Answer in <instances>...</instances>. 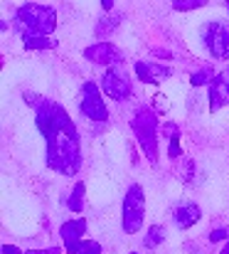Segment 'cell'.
I'll list each match as a JSON object with an SVG mask.
<instances>
[{"instance_id":"obj_1","label":"cell","mask_w":229,"mask_h":254,"mask_svg":"<svg viewBox=\"0 0 229 254\" xmlns=\"http://www.w3.org/2000/svg\"><path fill=\"white\" fill-rule=\"evenodd\" d=\"M35 124L47 143V168L64 178L81 170V138L67 109L50 99H37Z\"/></svg>"},{"instance_id":"obj_2","label":"cell","mask_w":229,"mask_h":254,"mask_svg":"<svg viewBox=\"0 0 229 254\" xmlns=\"http://www.w3.org/2000/svg\"><path fill=\"white\" fill-rule=\"evenodd\" d=\"M12 27L25 37V35H52L57 27V10L50 5H37L27 2L15 10Z\"/></svg>"},{"instance_id":"obj_3","label":"cell","mask_w":229,"mask_h":254,"mask_svg":"<svg viewBox=\"0 0 229 254\" xmlns=\"http://www.w3.org/2000/svg\"><path fill=\"white\" fill-rule=\"evenodd\" d=\"M131 128H133V136H136L143 156L155 166L158 163V119H155L153 109L141 106L131 119Z\"/></svg>"},{"instance_id":"obj_4","label":"cell","mask_w":229,"mask_h":254,"mask_svg":"<svg viewBox=\"0 0 229 254\" xmlns=\"http://www.w3.org/2000/svg\"><path fill=\"white\" fill-rule=\"evenodd\" d=\"M202 45L212 55V60H229V22L227 20H212L200 30Z\"/></svg>"},{"instance_id":"obj_5","label":"cell","mask_w":229,"mask_h":254,"mask_svg":"<svg viewBox=\"0 0 229 254\" xmlns=\"http://www.w3.org/2000/svg\"><path fill=\"white\" fill-rule=\"evenodd\" d=\"M143 215H146V195L138 183H133L123 197V232L136 235L143 227Z\"/></svg>"},{"instance_id":"obj_6","label":"cell","mask_w":229,"mask_h":254,"mask_svg":"<svg viewBox=\"0 0 229 254\" xmlns=\"http://www.w3.org/2000/svg\"><path fill=\"white\" fill-rule=\"evenodd\" d=\"M79 109L81 114L94 121V124H104L109 121V109L104 104V96H101V89L96 82H84L81 86V94H79Z\"/></svg>"},{"instance_id":"obj_7","label":"cell","mask_w":229,"mask_h":254,"mask_svg":"<svg viewBox=\"0 0 229 254\" xmlns=\"http://www.w3.org/2000/svg\"><path fill=\"white\" fill-rule=\"evenodd\" d=\"M101 89H104V94H106L109 99H114V101H128V99H131V94H133V86H131V77H128V72H126V69H121L118 64H116V67H111V69L104 74V79H101Z\"/></svg>"},{"instance_id":"obj_8","label":"cell","mask_w":229,"mask_h":254,"mask_svg":"<svg viewBox=\"0 0 229 254\" xmlns=\"http://www.w3.org/2000/svg\"><path fill=\"white\" fill-rule=\"evenodd\" d=\"M84 57L94 64H101V67H114V64L123 62V55L114 42H94L84 50Z\"/></svg>"},{"instance_id":"obj_9","label":"cell","mask_w":229,"mask_h":254,"mask_svg":"<svg viewBox=\"0 0 229 254\" xmlns=\"http://www.w3.org/2000/svg\"><path fill=\"white\" fill-rule=\"evenodd\" d=\"M133 72H136V77H138V82H143V84H163L165 79H170L172 77V69L168 67V64H158V62H146V60H141V62H136L133 64Z\"/></svg>"},{"instance_id":"obj_10","label":"cell","mask_w":229,"mask_h":254,"mask_svg":"<svg viewBox=\"0 0 229 254\" xmlns=\"http://www.w3.org/2000/svg\"><path fill=\"white\" fill-rule=\"evenodd\" d=\"M207 99H210V111H220L229 104V67L215 74L212 84L207 89Z\"/></svg>"},{"instance_id":"obj_11","label":"cell","mask_w":229,"mask_h":254,"mask_svg":"<svg viewBox=\"0 0 229 254\" xmlns=\"http://www.w3.org/2000/svg\"><path fill=\"white\" fill-rule=\"evenodd\" d=\"M172 217H175V225H177L180 230H187V227H192V225H197V222H200L202 210H200L195 202H182V205H177V207H175Z\"/></svg>"},{"instance_id":"obj_12","label":"cell","mask_w":229,"mask_h":254,"mask_svg":"<svg viewBox=\"0 0 229 254\" xmlns=\"http://www.w3.org/2000/svg\"><path fill=\"white\" fill-rule=\"evenodd\" d=\"M84 232H86V220H69V222H64L62 227H59V235H62V242H64V250H72L76 242H81V237H84Z\"/></svg>"},{"instance_id":"obj_13","label":"cell","mask_w":229,"mask_h":254,"mask_svg":"<svg viewBox=\"0 0 229 254\" xmlns=\"http://www.w3.org/2000/svg\"><path fill=\"white\" fill-rule=\"evenodd\" d=\"M22 45H25V50H30V52H42V50L57 47V40H52L50 35H25V37H22Z\"/></svg>"},{"instance_id":"obj_14","label":"cell","mask_w":229,"mask_h":254,"mask_svg":"<svg viewBox=\"0 0 229 254\" xmlns=\"http://www.w3.org/2000/svg\"><path fill=\"white\" fill-rule=\"evenodd\" d=\"M121 20H123L121 15H114V12H106V17L96 22V30H94V32H96L99 37H104L106 32H114V30H116V27L121 25Z\"/></svg>"},{"instance_id":"obj_15","label":"cell","mask_w":229,"mask_h":254,"mask_svg":"<svg viewBox=\"0 0 229 254\" xmlns=\"http://www.w3.org/2000/svg\"><path fill=\"white\" fill-rule=\"evenodd\" d=\"M84 192H86V185H84V183H76L74 190L69 192L67 210H72V212H81V210H84Z\"/></svg>"},{"instance_id":"obj_16","label":"cell","mask_w":229,"mask_h":254,"mask_svg":"<svg viewBox=\"0 0 229 254\" xmlns=\"http://www.w3.org/2000/svg\"><path fill=\"white\" fill-rule=\"evenodd\" d=\"M67 254H101V245L94 240H81L72 250H67Z\"/></svg>"},{"instance_id":"obj_17","label":"cell","mask_w":229,"mask_h":254,"mask_svg":"<svg viewBox=\"0 0 229 254\" xmlns=\"http://www.w3.org/2000/svg\"><path fill=\"white\" fill-rule=\"evenodd\" d=\"M165 242V227L163 225H153L151 230H148V235H146V247H160Z\"/></svg>"},{"instance_id":"obj_18","label":"cell","mask_w":229,"mask_h":254,"mask_svg":"<svg viewBox=\"0 0 229 254\" xmlns=\"http://www.w3.org/2000/svg\"><path fill=\"white\" fill-rule=\"evenodd\" d=\"M205 5H207V0H172L175 12H190V10H200Z\"/></svg>"},{"instance_id":"obj_19","label":"cell","mask_w":229,"mask_h":254,"mask_svg":"<svg viewBox=\"0 0 229 254\" xmlns=\"http://www.w3.org/2000/svg\"><path fill=\"white\" fill-rule=\"evenodd\" d=\"M212 79H215L212 69H200V72H195V74L190 77V84L192 86H210Z\"/></svg>"},{"instance_id":"obj_20","label":"cell","mask_w":229,"mask_h":254,"mask_svg":"<svg viewBox=\"0 0 229 254\" xmlns=\"http://www.w3.org/2000/svg\"><path fill=\"white\" fill-rule=\"evenodd\" d=\"M180 153H182V148H180V136L168 138V156H170V158H180Z\"/></svg>"},{"instance_id":"obj_21","label":"cell","mask_w":229,"mask_h":254,"mask_svg":"<svg viewBox=\"0 0 229 254\" xmlns=\"http://www.w3.org/2000/svg\"><path fill=\"white\" fill-rule=\"evenodd\" d=\"M225 240H229V227H220L210 232V242H225Z\"/></svg>"},{"instance_id":"obj_22","label":"cell","mask_w":229,"mask_h":254,"mask_svg":"<svg viewBox=\"0 0 229 254\" xmlns=\"http://www.w3.org/2000/svg\"><path fill=\"white\" fill-rule=\"evenodd\" d=\"M163 133H165L168 138H172V136H180V128H177V124L168 121V124H163Z\"/></svg>"},{"instance_id":"obj_23","label":"cell","mask_w":229,"mask_h":254,"mask_svg":"<svg viewBox=\"0 0 229 254\" xmlns=\"http://www.w3.org/2000/svg\"><path fill=\"white\" fill-rule=\"evenodd\" d=\"M25 254H62V250L59 247H45V250H30Z\"/></svg>"},{"instance_id":"obj_24","label":"cell","mask_w":229,"mask_h":254,"mask_svg":"<svg viewBox=\"0 0 229 254\" xmlns=\"http://www.w3.org/2000/svg\"><path fill=\"white\" fill-rule=\"evenodd\" d=\"M2 254H22V250L15 245H2Z\"/></svg>"},{"instance_id":"obj_25","label":"cell","mask_w":229,"mask_h":254,"mask_svg":"<svg viewBox=\"0 0 229 254\" xmlns=\"http://www.w3.org/2000/svg\"><path fill=\"white\" fill-rule=\"evenodd\" d=\"M101 7H104L106 12H111V10H114V0H101Z\"/></svg>"},{"instance_id":"obj_26","label":"cell","mask_w":229,"mask_h":254,"mask_svg":"<svg viewBox=\"0 0 229 254\" xmlns=\"http://www.w3.org/2000/svg\"><path fill=\"white\" fill-rule=\"evenodd\" d=\"M220 254H229V240L225 242V247H222V252H220Z\"/></svg>"},{"instance_id":"obj_27","label":"cell","mask_w":229,"mask_h":254,"mask_svg":"<svg viewBox=\"0 0 229 254\" xmlns=\"http://www.w3.org/2000/svg\"><path fill=\"white\" fill-rule=\"evenodd\" d=\"M225 2V7H227V12H229V0H222Z\"/></svg>"},{"instance_id":"obj_28","label":"cell","mask_w":229,"mask_h":254,"mask_svg":"<svg viewBox=\"0 0 229 254\" xmlns=\"http://www.w3.org/2000/svg\"><path fill=\"white\" fill-rule=\"evenodd\" d=\"M128 254H138V252H128Z\"/></svg>"}]
</instances>
